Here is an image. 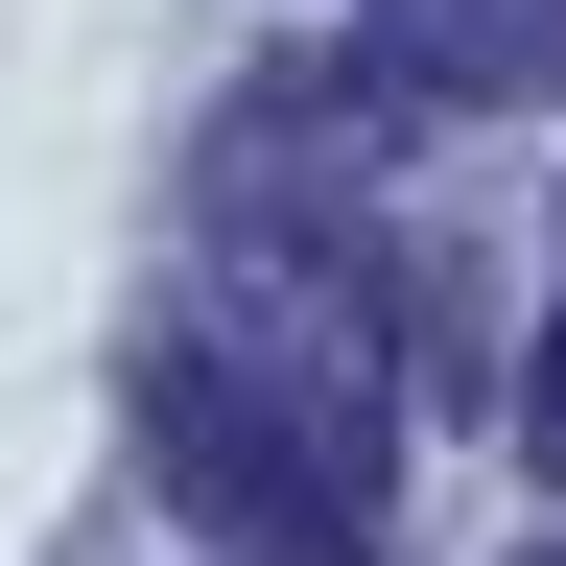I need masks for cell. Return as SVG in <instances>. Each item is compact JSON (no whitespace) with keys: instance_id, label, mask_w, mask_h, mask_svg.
I'll return each mask as SVG.
<instances>
[{"instance_id":"6da1fadb","label":"cell","mask_w":566,"mask_h":566,"mask_svg":"<svg viewBox=\"0 0 566 566\" xmlns=\"http://www.w3.org/2000/svg\"><path fill=\"white\" fill-rule=\"evenodd\" d=\"M142 472L212 566H378V307L331 260L189 307L142 354Z\"/></svg>"},{"instance_id":"7a4b0ae2","label":"cell","mask_w":566,"mask_h":566,"mask_svg":"<svg viewBox=\"0 0 566 566\" xmlns=\"http://www.w3.org/2000/svg\"><path fill=\"white\" fill-rule=\"evenodd\" d=\"M401 71H472V95H543V71H566V0H401Z\"/></svg>"},{"instance_id":"3957f363","label":"cell","mask_w":566,"mask_h":566,"mask_svg":"<svg viewBox=\"0 0 566 566\" xmlns=\"http://www.w3.org/2000/svg\"><path fill=\"white\" fill-rule=\"evenodd\" d=\"M520 449H543V472H566V331H543V401H520Z\"/></svg>"}]
</instances>
